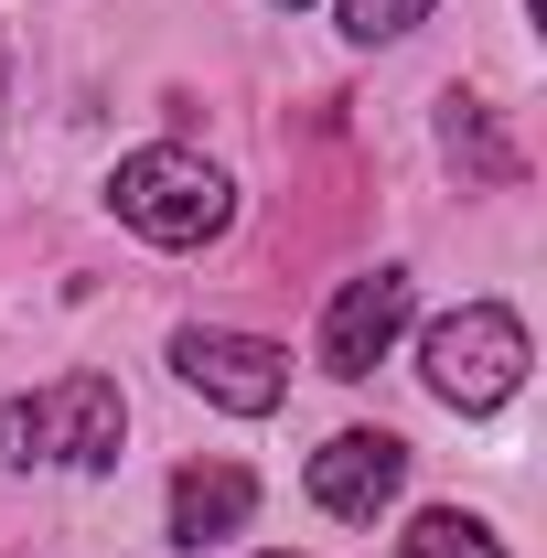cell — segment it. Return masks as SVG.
Instances as JSON below:
<instances>
[{
    "label": "cell",
    "mask_w": 547,
    "mask_h": 558,
    "mask_svg": "<svg viewBox=\"0 0 547 558\" xmlns=\"http://www.w3.org/2000/svg\"><path fill=\"white\" fill-rule=\"evenodd\" d=\"M130 440V398L108 376H54L44 398H11L0 409V451L11 462H44V473H108Z\"/></svg>",
    "instance_id": "obj_1"
},
{
    "label": "cell",
    "mask_w": 547,
    "mask_h": 558,
    "mask_svg": "<svg viewBox=\"0 0 547 558\" xmlns=\"http://www.w3.org/2000/svg\"><path fill=\"white\" fill-rule=\"evenodd\" d=\"M108 205L150 247H205V236H226V215H236V183L215 172L205 150H130L119 183H108Z\"/></svg>",
    "instance_id": "obj_2"
},
{
    "label": "cell",
    "mask_w": 547,
    "mask_h": 558,
    "mask_svg": "<svg viewBox=\"0 0 547 558\" xmlns=\"http://www.w3.org/2000/svg\"><path fill=\"white\" fill-rule=\"evenodd\" d=\"M418 376H429V398L440 409H505L515 387H526V323L505 312V301H462L451 323H429V344H418Z\"/></svg>",
    "instance_id": "obj_3"
},
{
    "label": "cell",
    "mask_w": 547,
    "mask_h": 558,
    "mask_svg": "<svg viewBox=\"0 0 547 558\" xmlns=\"http://www.w3.org/2000/svg\"><path fill=\"white\" fill-rule=\"evenodd\" d=\"M172 365H183L194 398H215V409H236V418H269L279 398H290V354L258 344V333H226V323L172 333Z\"/></svg>",
    "instance_id": "obj_4"
},
{
    "label": "cell",
    "mask_w": 547,
    "mask_h": 558,
    "mask_svg": "<svg viewBox=\"0 0 547 558\" xmlns=\"http://www.w3.org/2000/svg\"><path fill=\"white\" fill-rule=\"evenodd\" d=\"M409 333V269H365L333 290V312H323V376H376L387 365V344Z\"/></svg>",
    "instance_id": "obj_5"
},
{
    "label": "cell",
    "mask_w": 547,
    "mask_h": 558,
    "mask_svg": "<svg viewBox=\"0 0 547 558\" xmlns=\"http://www.w3.org/2000/svg\"><path fill=\"white\" fill-rule=\"evenodd\" d=\"M398 484H409V440L398 429H333L323 451H312V505L323 515H376V505H398Z\"/></svg>",
    "instance_id": "obj_6"
},
{
    "label": "cell",
    "mask_w": 547,
    "mask_h": 558,
    "mask_svg": "<svg viewBox=\"0 0 547 558\" xmlns=\"http://www.w3.org/2000/svg\"><path fill=\"white\" fill-rule=\"evenodd\" d=\"M258 515V473L247 462H183L172 473V548H215Z\"/></svg>",
    "instance_id": "obj_7"
},
{
    "label": "cell",
    "mask_w": 547,
    "mask_h": 558,
    "mask_svg": "<svg viewBox=\"0 0 547 558\" xmlns=\"http://www.w3.org/2000/svg\"><path fill=\"white\" fill-rule=\"evenodd\" d=\"M398 558H505V537H494L483 515H451V505H429L409 537H398Z\"/></svg>",
    "instance_id": "obj_8"
},
{
    "label": "cell",
    "mask_w": 547,
    "mask_h": 558,
    "mask_svg": "<svg viewBox=\"0 0 547 558\" xmlns=\"http://www.w3.org/2000/svg\"><path fill=\"white\" fill-rule=\"evenodd\" d=\"M440 140H451V161H473L483 183H515V150L483 130V108H462V97H451V130H440Z\"/></svg>",
    "instance_id": "obj_9"
},
{
    "label": "cell",
    "mask_w": 547,
    "mask_h": 558,
    "mask_svg": "<svg viewBox=\"0 0 547 558\" xmlns=\"http://www.w3.org/2000/svg\"><path fill=\"white\" fill-rule=\"evenodd\" d=\"M409 22H429V0H343V33L354 44H398Z\"/></svg>",
    "instance_id": "obj_10"
},
{
    "label": "cell",
    "mask_w": 547,
    "mask_h": 558,
    "mask_svg": "<svg viewBox=\"0 0 547 558\" xmlns=\"http://www.w3.org/2000/svg\"><path fill=\"white\" fill-rule=\"evenodd\" d=\"M0 65H11V44H0Z\"/></svg>",
    "instance_id": "obj_11"
},
{
    "label": "cell",
    "mask_w": 547,
    "mask_h": 558,
    "mask_svg": "<svg viewBox=\"0 0 547 558\" xmlns=\"http://www.w3.org/2000/svg\"><path fill=\"white\" fill-rule=\"evenodd\" d=\"M290 11H301V0H290Z\"/></svg>",
    "instance_id": "obj_12"
}]
</instances>
